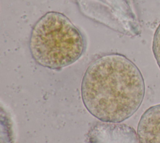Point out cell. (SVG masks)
<instances>
[{"instance_id": "obj_2", "label": "cell", "mask_w": 160, "mask_h": 143, "mask_svg": "<svg viewBox=\"0 0 160 143\" xmlns=\"http://www.w3.org/2000/svg\"><path fill=\"white\" fill-rule=\"evenodd\" d=\"M84 48L82 33L62 13L48 12L32 28L30 53L43 67L59 70L68 66L81 57Z\"/></svg>"}, {"instance_id": "obj_1", "label": "cell", "mask_w": 160, "mask_h": 143, "mask_svg": "<svg viewBox=\"0 0 160 143\" xmlns=\"http://www.w3.org/2000/svg\"><path fill=\"white\" fill-rule=\"evenodd\" d=\"M145 95L143 77L138 67L119 53L102 55L85 71L81 95L86 109L106 123H120L140 107Z\"/></svg>"}, {"instance_id": "obj_3", "label": "cell", "mask_w": 160, "mask_h": 143, "mask_svg": "<svg viewBox=\"0 0 160 143\" xmlns=\"http://www.w3.org/2000/svg\"><path fill=\"white\" fill-rule=\"evenodd\" d=\"M137 137L139 143H160V104L150 107L142 114Z\"/></svg>"}, {"instance_id": "obj_4", "label": "cell", "mask_w": 160, "mask_h": 143, "mask_svg": "<svg viewBox=\"0 0 160 143\" xmlns=\"http://www.w3.org/2000/svg\"><path fill=\"white\" fill-rule=\"evenodd\" d=\"M152 49L157 64L160 68V23L154 34Z\"/></svg>"}]
</instances>
